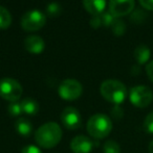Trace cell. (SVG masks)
I'll list each match as a JSON object with an SVG mask.
<instances>
[{
    "label": "cell",
    "instance_id": "cell-17",
    "mask_svg": "<svg viewBox=\"0 0 153 153\" xmlns=\"http://www.w3.org/2000/svg\"><path fill=\"white\" fill-rule=\"evenodd\" d=\"M8 111L12 117H19L22 111V106H21V102L19 101H15V102H10L8 106Z\"/></svg>",
    "mask_w": 153,
    "mask_h": 153
},
{
    "label": "cell",
    "instance_id": "cell-11",
    "mask_svg": "<svg viewBox=\"0 0 153 153\" xmlns=\"http://www.w3.org/2000/svg\"><path fill=\"white\" fill-rule=\"evenodd\" d=\"M24 48L33 54H39L43 52L45 48V43L43 39L39 36H29L24 40Z\"/></svg>",
    "mask_w": 153,
    "mask_h": 153
},
{
    "label": "cell",
    "instance_id": "cell-1",
    "mask_svg": "<svg viewBox=\"0 0 153 153\" xmlns=\"http://www.w3.org/2000/svg\"><path fill=\"white\" fill-rule=\"evenodd\" d=\"M62 139V129L57 123L49 122L39 127L35 132V140L39 146L45 149L54 148Z\"/></svg>",
    "mask_w": 153,
    "mask_h": 153
},
{
    "label": "cell",
    "instance_id": "cell-21",
    "mask_svg": "<svg viewBox=\"0 0 153 153\" xmlns=\"http://www.w3.org/2000/svg\"><path fill=\"white\" fill-rule=\"evenodd\" d=\"M100 16V20H101V23H102V25H105V26H109L113 23V21H115V18H113V16L110 14V13H102L101 15H99Z\"/></svg>",
    "mask_w": 153,
    "mask_h": 153
},
{
    "label": "cell",
    "instance_id": "cell-14",
    "mask_svg": "<svg viewBox=\"0 0 153 153\" xmlns=\"http://www.w3.org/2000/svg\"><path fill=\"white\" fill-rule=\"evenodd\" d=\"M133 54H134V59L137 62V64L144 65L149 61L151 52H150V49L148 46H146V45H139L135 48Z\"/></svg>",
    "mask_w": 153,
    "mask_h": 153
},
{
    "label": "cell",
    "instance_id": "cell-20",
    "mask_svg": "<svg viewBox=\"0 0 153 153\" xmlns=\"http://www.w3.org/2000/svg\"><path fill=\"white\" fill-rule=\"evenodd\" d=\"M143 127L146 132L153 133V111H151V113L145 118L144 123H143Z\"/></svg>",
    "mask_w": 153,
    "mask_h": 153
},
{
    "label": "cell",
    "instance_id": "cell-6",
    "mask_svg": "<svg viewBox=\"0 0 153 153\" xmlns=\"http://www.w3.org/2000/svg\"><path fill=\"white\" fill-rule=\"evenodd\" d=\"M129 99L134 106L144 108L151 104L153 100V93L151 89L146 85H136L130 90Z\"/></svg>",
    "mask_w": 153,
    "mask_h": 153
},
{
    "label": "cell",
    "instance_id": "cell-23",
    "mask_svg": "<svg viewBox=\"0 0 153 153\" xmlns=\"http://www.w3.org/2000/svg\"><path fill=\"white\" fill-rule=\"evenodd\" d=\"M146 17H147V14L144 13V12H142L141 10H135V12L133 13L132 18L131 19H132L135 23H142L144 20H145Z\"/></svg>",
    "mask_w": 153,
    "mask_h": 153
},
{
    "label": "cell",
    "instance_id": "cell-13",
    "mask_svg": "<svg viewBox=\"0 0 153 153\" xmlns=\"http://www.w3.org/2000/svg\"><path fill=\"white\" fill-rule=\"evenodd\" d=\"M16 130L21 137H29L33 131V124L27 118H19L15 123Z\"/></svg>",
    "mask_w": 153,
    "mask_h": 153
},
{
    "label": "cell",
    "instance_id": "cell-9",
    "mask_svg": "<svg viewBox=\"0 0 153 153\" xmlns=\"http://www.w3.org/2000/svg\"><path fill=\"white\" fill-rule=\"evenodd\" d=\"M61 121L67 129L74 130V129H77L81 126L82 124L81 114H80V111L77 108L68 106L62 111Z\"/></svg>",
    "mask_w": 153,
    "mask_h": 153
},
{
    "label": "cell",
    "instance_id": "cell-25",
    "mask_svg": "<svg viewBox=\"0 0 153 153\" xmlns=\"http://www.w3.org/2000/svg\"><path fill=\"white\" fill-rule=\"evenodd\" d=\"M141 5L148 10H153V0H139Z\"/></svg>",
    "mask_w": 153,
    "mask_h": 153
},
{
    "label": "cell",
    "instance_id": "cell-5",
    "mask_svg": "<svg viewBox=\"0 0 153 153\" xmlns=\"http://www.w3.org/2000/svg\"><path fill=\"white\" fill-rule=\"evenodd\" d=\"M46 23V16L38 10L26 12L21 18V27L25 31H37Z\"/></svg>",
    "mask_w": 153,
    "mask_h": 153
},
{
    "label": "cell",
    "instance_id": "cell-12",
    "mask_svg": "<svg viewBox=\"0 0 153 153\" xmlns=\"http://www.w3.org/2000/svg\"><path fill=\"white\" fill-rule=\"evenodd\" d=\"M82 2L84 8L92 16L101 15L106 7V0H82Z\"/></svg>",
    "mask_w": 153,
    "mask_h": 153
},
{
    "label": "cell",
    "instance_id": "cell-8",
    "mask_svg": "<svg viewBox=\"0 0 153 153\" xmlns=\"http://www.w3.org/2000/svg\"><path fill=\"white\" fill-rule=\"evenodd\" d=\"M134 5V0H109V13L118 19L130 14Z\"/></svg>",
    "mask_w": 153,
    "mask_h": 153
},
{
    "label": "cell",
    "instance_id": "cell-3",
    "mask_svg": "<svg viewBox=\"0 0 153 153\" xmlns=\"http://www.w3.org/2000/svg\"><path fill=\"white\" fill-rule=\"evenodd\" d=\"M112 130V122L103 114L93 115L87 122V131L94 139H104Z\"/></svg>",
    "mask_w": 153,
    "mask_h": 153
},
{
    "label": "cell",
    "instance_id": "cell-10",
    "mask_svg": "<svg viewBox=\"0 0 153 153\" xmlns=\"http://www.w3.org/2000/svg\"><path fill=\"white\" fill-rule=\"evenodd\" d=\"M70 149L74 153H90L93 149V142L85 135H78L72 139Z\"/></svg>",
    "mask_w": 153,
    "mask_h": 153
},
{
    "label": "cell",
    "instance_id": "cell-19",
    "mask_svg": "<svg viewBox=\"0 0 153 153\" xmlns=\"http://www.w3.org/2000/svg\"><path fill=\"white\" fill-rule=\"evenodd\" d=\"M103 150H104V153H120L121 147L115 141H107L104 144Z\"/></svg>",
    "mask_w": 153,
    "mask_h": 153
},
{
    "label": "cell",
    "instance_id": "cell-4",
    "mask_svg": "<svg viewBox=\"0 0 153 153\" xmlns=\"http://www.w3.org/2000/svg\"><path fill=\"white\" fill-rule=\"evenodd\" d=\"M23 93L22 85L18 80L10 77L0 79V97L10 102L18 101Z\"/></svg>",
    "mask_w": 153,
    "mask_h": 153
},
{
    "label": "cell",
    "instance_id": "cell-7",
    "mask_svg": "<svg viewBox=\"0 0 153 153\" xmlns=\"http://www.w3.org/2000/svg\"><path fill=\"white\" fill-rule=\"evenodd\" d=\"M82 85L76 79H65L60 83L58 88L59 96L67 101H72L79 98L82 94Z\"/></svg>",
    "mask_w": 153,
    "mask_h": 153
},
{
    "label": "cell",
    "instance_id": "cell-22",
    "mask_svg": "<svg viewBox=\"0 0 153 153\" xmlns=\"http://www.w3.org/2000/svg\"><path fill=\"white\" fill-rule=\"evenodd\" d=\"M47 13H48L51 17L59 16V15L61 14V6L58 3H56V2H53V3L47 5Z\"/></svg>",
    "mask_w": 153,
    "mask_h": 153
},
{
    "label": "cell",
    "instance_id": "cell-15",
    "mask_svg": "<svg viewBox=\"0 0 153 153\" xmlns=\"http://www.w3.org/2000/svg\"><path fill=\"white\" fill-rule=\"evenodd\" d=\"M21 106H22V111L26 115L34 116L38 114L39 111V104L35 99L26 98L21 101Z\"/></svg>",
    "mask_w": 153,
    "mask_h": 153
},
{
    "label": "cell",
    "instance_id": "cell-26",
    "mask_svg": "<svg viewBox=\"0 0 153 153\" xmlns=\"http://www.w3.org/2000/svg\"><path fill=\"white\" fill-rule=\"evenodd\" d=\"M146 72H147V75H148V77H149V79L153 82V61H151L146 66Z\"/></svg>",
    "mask_w": 153,
    "mask_h": 153
},
{
    "label": "cell",
    "instance_id": "cell-18",
    "mask_svg": "<svg viewBox=\"0 0 153 153\" xmlns=\"http://www.w3.org/2000/svg\"><path fill=\"white\" fill-rule=\"evenodd\" d=\"M111 28H112V31L115 34H116V36H122V34H124L125 30H126V25L120 19H115L113 23L111 24Z\"/></svg>",
    "mask_w": 153,
    "mask_h": 153
},
{
    "label": "cell",
    "instance_id": "cell-16",
    "mask_svg": "<svg viewBox=\"0 0 153 153\" xmlns=\"http://www.w3.org/2000/svg\"><path fill=\"white\" fill-rule=\"evenodd\" d=\"M12 24V15L10 10L0 5V29H6Z\"/></svg>",
    "mask_w": 153,
    "mask_h": 153
},
{
    "label": "cell",
    "instance_id": "cell-2",
    "mask_svg": "<svg viewBox=\"0 0 153 153\" xmlns=\"http://www.w3.org/2000/svg\"><path fill=\"white\" fill-rule=\"evenodd\" d=\"M100 92L105 100L116 105L124 102L127 97V89L125 85L115 79L103 81L100 87Z\"/></svg>",
    "mask_w": 153,
    "mask_h": 153
},
{
    "label": "cell",
    "instance_id": "cell-27",
    "mask_svg": "<svg viewBox=\"0 0 153 153\" xmlns=\"http://www.w3.org/2000/svg\"><path fill=\"white\" fill-rule=\"evenodd\" d=\"M149 152L153 153V141L149 144Z\"/></svg>",
    "mask_w": 153,
    "mask_h": 153
},
{
    "label": "cell",
    "instance_id": "cell-24",
    "mask_svg": "<svg viewBox=\"0 0 153 153\" xmlns=\"http://www.w3.org/2000/svg\"><path fill=\"white\" fill-rule=\"evenodd\" d=\"M22 153H42V152H41V150L39 149L38 147L31 145V146H26V147L23 148Z\"/></svg>",
    "mask_w": 153,
    "mask_h": 153
}]
</instances>
